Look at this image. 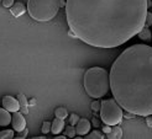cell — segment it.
Masks as SVG:
<instances>
[{"label":"cell","mask_w":152,"mask_h":139,"mask_svg":"<svg viewBox=\"0 0 152 139\" xmlns=\"http://www.w3.org/2000/svg\"><path fill=\"white\" fill-rule=\"evenodd\" d=\"M12 4H14V0H3V6L7 7V9H10Z\"/></svg>","instance_id":"obj_24"},{"label":"cell","mask_w":152,"mask_h":139,"mask_svg":"<svg viewBox=\"0 0 152 139\" xmlns=\"http://www.w3.org/2000/svg\"><path fill=\"white\" fill-rule=\"evenodd\" d=\"M137 36H139V38H141V40H143V41H151V37H152L150 28L146 27V26L141 28V31L137 33Z\"/></svg>","instance_id":"obj_14"},{"label":"cell","mask_w":152,"mask_h":139,"mask_svg":"<svg viewBox=\"0 0 152 139\" xmlns=\"http://www.w3.org/2000/svg\"><path fill=\"white\" fill-rule=\"evenodd\" d=\"M55 116L57 118L66 119V117H68V111L64 109V107H57L56 111H55Z\"/></svg>","instance_id":"obj_15"},{"label":"cell","mask_w":152,"mask_h":139,"mask_svg":"<svg viewBox=\"0 0 152 139\" xmlns=\"http://www.w3.org/2000/svg\"><path fill=\"white\" fill-rule=\"evenodd\" d=\"M12 138H14V129L0 130V139H12Z\"/></svg>","instance_id":"obj_16"},{"label":"cell","mask_w":152,"mask_h":139,"mask_svg":"<svg viewBox=\"0 0 152 139\" xmlns=\"http://www.w3.org/2000/svg\"><path fill=\"white\" fill-rule=\"evenodd\" d=\"M66 1L67 0H59V7H64L66 6Z\"/></svg>","instance_id":"obj_28"},{"label":"cell","mask_w":152,"mask_h":139,"mask_svg":"<svg viewBox=\"0 0 152 139\" xmlns=\"http://www.w3.org/2000/svg\"><path fill=\"white\" fill-rule=\"evenodd\" d=\"M110 89L115 101L135 116L152 114V47L134 44L113 63Z\"/></svg>","instance_id":"obj_2"},{"label":"cell","mask_w":152,"mask_h":139,"mask_svg":"<svg viewBox=\"0 0 152 139\" xmlns=\"http://www.w3.org/2000/svg\"><path fill=\"white\" fill-rule=\"evenodd\" d=\"M25 11H26V7L22 3H14L12 6L10 7V12L15 17H20L21 15L25 14Z\"/></svg>","instance_id":"obj_9"},{"label":"cell","mask_w":152,"mask_h":139,"mask_svg":"<svg viewBox=\"0 0 152 139\" xmlns=\"http://www.w3.org/2000/svg\"><path fill=\"white\" fill-rule=\"evenodd\" d=\"M69 31L95 48H115L145 27L148 0H67Z\"/></svg>","instance_id":"obj_1"},{"label":"cell","mask_w":152,"mask_h":139,"mask_svg":"<svg viewBox=\"0 0 152 139\" xmlns=\"http://www.w3.org/2000/svg\"><path fill=\"white\" fill-rule=\"evenodd\" d=\"M100 118L105 125L109 126H115L119 125L124 117L123 109L120 107V105L115 101V98H108L103 100V102H100Z\"/></svg>","instance_id":"obj_5"},{"label":"cell","mask_w":152,"mask_h":139,"mask_svg":"<svg viewBox=\"0 0 152 139\" xmlns=\"http://www.w3.org/2000/svg\"><path fill=\"white\" fill-rule=\"evenodd\" d=\"M124 117H125L126 119H130V118H134V117H135V114H134V113H131V112H127V113H125V114H124Z\"/></svg>","instance_id":"obj_27"},{"label":"cell","mask_w":152,"mask_h":139,"mask_svg":"<svg viewBox=\"0 0 152 139\" xmlns=\"http://www.w3.org/2000/svg\"><path fill=\"white\" fill-rule=\"evenodd\" d=\"M102 128H103V133H105V134H108V133L111 132V127L109 125H105V123H104V126Z\"/></svg>","instance_id":"obj_25"},{"label":"cell","mask_w":152,"mask_h":139,"mask_svg":"<svg viewBox=\"0 0 152 139\" xmlns=\"http://www.w3.org/2000/svg\"><path fill=\"white\" fill-rule=\"evenodd\" d=\"M145 26H146V27L152 26V12H148V11H147L146 19H145Z\"/></svg>","instance_id":"obj_22"},{"label":"cell","mask_w":152,"mask_h":139,"mask_svg":"<svg viewBox=\"0 0 152 139\" xmlns=\"http://www.w3.org/2000/svg\"><path fill=\"white\" fill-rule=\"evenodd\" d=\"M75 134H77V132H75V128H74V126H68V127H66V129H64V135L68 138H74L75 137Z\"/></svg>","instance_id":"obj_18"},{"label":"cell","mask_w":152,"mask_h":139,"mask_svg":"<svg viewBox=\"0 0 152 139\" xmlns=\"http://www.w3.org/2000/svg\"><path fill=\"white\" fill-rule=\"evenodd\" d=\"M86 135H87V137H84L86 139H103V138H105V137H103V134L99 130H93V132H90V133H87Z\"/></svg>","instance_id":"obj_17"},{"label":"cell","mask_w":152,"mask_h":139,"mask_svg":"<svg viewBox=\"0 0 152 139\" xmlns=\"http://www.w3.org/2000/svg\"><path fill=\"white\" fill-rule=\"evenodd\" d=\"M55 138H56V139H66L67 137H66V135H57V137H55Z\"/></svg>","instance_id":"obj_30"},{"label":"cell","mask_w":152,"mask_h":139,"mask_svg":"<svg viewBox=\"0 0 152 139\" xmlns=\"http://www.w3.org/2000/svg\"><path fill=\"white\" fill-rule=\"evenodd\" d=\"M11 125H12L14 130H16V132H20V130L25 129L26 128V119L24 117V114H22L21 112H19V111L12 112Z\"/></svg>","instance_id":"obj_6"},{"label":"cell","mask_w":152,"mask_h":139,"mask_svg":"<svg viewBox=\"0 0 152 139\" xmlns=\"http://www.w3.org/2000/svg\"><path fill=\"white\" fill-rule=\"evenodd\" d=\"M27 134H28V130L25 128V129L20 130V132H18V135L15 137V138H16V139H25L27 137Z\"/></svg>","instance_id":"obj_21"},{"label":"cell","mask_w":152,"mask_h":139,"mask_svg":"<svg viewBox=\"0 0 152 139\" xmlns=\"http://www.w3.org/2000/svg\"><path fill=\"white\" fill-rule=\"evenodd\" d=\"M83 84H84L86 92L90 97H103L108 94L110 89L109 73L100 67L89 68L84 74Z\"/></svg>","instance_id":"obj_3"},{"label":"cell","mask_w":152,"mask_h":139,"mask_svg":"<svg viewBox=\"0 0 152 139\" xmlns=\"http://www.w3.org/2000/svg\"><path fill=\"white\" fill-rule=\"evenodd\" d=\"M146 125H147L150 128H152V114L146 116Z\"/></svg>","instance_id":"obj_26"},{"label":"cell","mask_w":152,"mask_h":139,"mask_svg":"<svg viewBox=\"0 0 152 139\" xmlns=\"http://www.w3.org/2000/svg\"><path fill=\"white\" fill-rule=\"evenodd\" d=\"M11 123V114L5 109H0V126L6 127Z\"/></svg>","instance_id":"obj_12"},{"label":"cell","mask_w":152,"mask_h":139,"mask_svg":"<svg viewBox=\"0 0 152 139\" xmlns=\"http://www.w3.org/2000/svg\"><path fill=\"white\" fill-rule=\"evenodd\" d=\"M106 138H110V139H120L123 138V129L120 127H118V125H115L111 128V132L106 134Z\"/></svg>","instance_id":"obj_13"},{"label":"cell","mask_w":152,"mask_h":139,"mask_svg":"<svg viewBox=\"0 0 152 139\" xmlns=\"http://www.w3.org/2000/svg\"><path fill=\"white\" fill-rule=\"evenodd\" d=\"M3 107L5 110H7L9 112H16L20 110V106H19V101L16 97H12L6 95L3 97Z\"/></svg>","instance_id":"obj_7"},{"label":"cell","mask_w":152,"mask_h":139,"mask_svg":"<svg viewBox=\"0 0 152 139\" xmlns=\"http://www.w3.org/2000/svg\"><path fill=\"white\" fill-rule=\"evenodd\" d=\"M35 104H36V100H35V98H32V100H31V101H30V102H28V105H32V106H34Z\"/></svg>","instance_id":"obj_31"},{"label":"cell","mask_w":152,"mask_h":139,"mask_svg":"<svg viewBox=\"0 0 152 139\" xmlns=\"http://www.w3.org/2000/svg\"><path fill=\"white\" fill-rule=\"evenodd\" d=\"M90 106H92V110L95 111V112H98V111L100 110V102H99V101H94V102H92V105H90Z\"/></svg>","instance_id":"obj_23"},{"label":"cell","mask_w":152,"mask_h":139,"mask_svg":"<svg viewBox=\"0 0 152 139\" xmlns=\"http://www.w3.org/2000/svg\"><path fill=\"white\" fill-rule=\"evenodd\" d=\"M78 121H79V116H78V114H75V113H72V114H71V117H69V125L75 126Z\"/></svg>","instance_id":"obj_20"},{"label":"cell","mask_w":152,"mask_h":139,"mask_svg":"<svg viewBox=\"0 0 152 139\" xmlns=\"http://www.w3.org/2000/svg\"><path fill=\"white\" fill-rule=\"evenodd\" d=\"M63 127H64V119L56 117L53 119V123H51V132L53 134H59L63 130Z\"/></svg>","instance_id":"obj_10"},{"label":"cell","mask_w":152,"mask_h":139,"mask_svg":"<svg viewBox=\"0 0 152 139\" xmlns=\"http://www.w3.org/2000/svg\"><path fill=\"white\" fill-rule=\"evenodd\" d=\"M41 130H42V133L43 134H47L51 132V122H43L42 123V127H41Z\"/></svg>","instance_id":"obj_19"},{"label":"cell","mask_w":152,"mask_h":139,"mask_svg":"<svg viewBox=\"0 0 152 139\" xmlns=\"http://www.w3.org/2000/svg\"><path fill=\"white\" fill-rule=\"evenodd\" d=\"M90 130V122L88 119H80L77 122V125H75V132H77L78 135H86L87 133H89Z\"/></svg>","instance_id":"obj_8"},{"label":"cell","mask_w":152,"mask_h":139,"mask_svg":"<svg viewBox=\"0 0 152 139\" xmlns=\"http://www.w3.org/2000/svg\"><path fill=\"white\" fill-rule=\"evenodd\" d=\"M93 123H94V126H95V127H99V121H98V119L94 118V119H93Z\"/></svg>","instance_id":"obj_29"},{"label":"cell","mask_w":152,"mask_h":139,"mask_svg":"<svg viewBox=\"0 0 152 139\" xmlns=\"http://www.w3.org/2000/svg\"><path fill=\"white\" fill-rule=\"evenodd\" d=\"M18 98V101H19V106H20V112L22 114H27L28 113V101H27V98L24 94H19L16 96Z\"/></svg>","instance_id":"obj_11"},{"label":"cell","mask_w":152,"mask_h":139,"mask_svg":"<svg viewBox=\"0 0 152 139\" xmlns=\"http://www.w3.org/2000/svg\"><path fill=\"white\" fill-rule=\"evenodd\" d=\"M26 10L34 20L47 22L57 15L59 0H27Z\"/></svg>","instance_id":"obj_4"}]
</instances>
